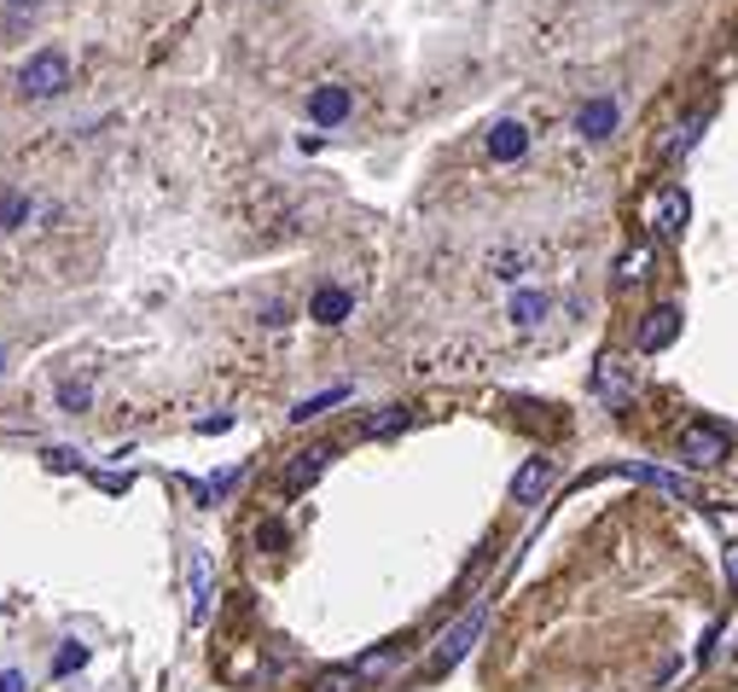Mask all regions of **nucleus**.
<instances>
[{
  "instance_id": "obj_14",
  "label": "nucleus",
  "mask_w": 738,
  "mask_h": 692,
  "mask_svg": "<svg viewBox=\"0 0 738 692\" xmlns=\"http://www.w3.org/2000/svg\"><path fill=\"white\" fill-rule=\"evenodd\" d=\"M651 268H658V244H651V239L628 244V251L617 256V285H646Z\"/></svg>"
},
{
  "instance_id": "obj_30",
  "label": "nucleus",
  "mask_w": 738,
  "mask_h": 692,
  "mask_svg": "<svg viewBox=\"0 0 738 692\" xmlns=\"http://www.w3.org/2000/svg\"><path fill=\"white\" fill-rule=\"evenodd\" d=\"M727 587H733V594H738V541L727 547Z\"/></svg>"
},
{
  "instance_id": "obj_19",
  "label": "nucleus",
  "mask_w": 738,
  "mask_h": 692,
  "mask_svg": "<svg viewBox=\"0 0 738 692\" xmlns=\"http://www.w3.org/2000/svg\"><path fill=\"white\" fill-rule=\"evenodd\" d=\"M396 658H401V646L389 640V646H373V651H366L355 669H361V681H373V675H389V669H396Z\"/></svg>"
},
{
  "instance_id": "obj_3",
  "label": "nucleus",
  "mask_w": 738,
  "mask_h": 692,
  "mask_svg": "<svg viewBox=\"0 0 738 692\" xmlns=\"http://www.w3.org/2000/svg\"><path fill=\"white\" fill-rule=\"evenodd\" d=\"M483 623H488V605H471L465 611V617L454 623V628H448V635L437 640V651H430V675H448V669H454L460 658H465V651H471V640H477L483 635Z\"/></svg>"
},
{
  "instance_id": "obj_32",
  "label": "nucleus",
  "mask_w": 738,
  "mask_h": 692,
  "mask_svg": "<svg viewBox=\"0 0 738 692\" xmlns=\"http://www.w3.org/2000/svg\"><path fill=\"white\" fill-rule=\"evenodd\" d=\"M0 373H7V355H0Z\"/></svg>"
},
{
  "instance_id": "obj_16",
  "label": "nucleus",
  "mask_w": 738,
  "mask_h": 692,
  "mask_svg": "<svg viewBox=\"0 0 738 692\" xmlns=\"http://www.w3.org/2000/svg\"><path fill=\"white\" fill-rule=\"evenodd\" d=\"M547 309H552L547 292H518V297H511V309H506V320H511V326H541Z\"/></svg>"
},
{
  "instance_id": "obj_26",
  "label": "nucleus",
  "mask_w": 738,
  "mask_h": 692,
  "mask_svg": "<svg viewBox=\"0 0 738 692\" xmlns=\"http://www.w3.org/2000/svg\"><path fill=\"white\" fill-rule=\"evenodd\" d=\"M722 628H727V623H709V628H704V640H698V663H709V658H715V640H722Z\"/></svg>"
},
{
  "instance_id": "obj_2",
  "label": "nucleus",
  "mask_w": 738,
  "mask_h": 692,
  "mask_svg": "<svg viewBox=\"0 0 738 692\" xmlns=\"http://www.w3.org/2000/svg\"><path fill=\"white\" fill-rule=\"evenodd\" d=\"M70 88V58L58 47H41L24 58V70H18V94L24 99H58Z\"/></svg>"
},
{
  "instance_id": "obj_20",
  "label": "nucleus",
  "mask_w": 738,
  "mask_h": 692,
  "mask_svg": "<svg viewBox=\"0 0 738 692\" xmlns=\"http://www.w3.org/2000/svg\"><path fill=\"white\" fill-rule=\"evenodd\" d=\"M338 402H350V384H332V391H320V396H309V402H297V407H291V419H315V414H326V407H338Z\"/></svg>"
},
{
  "instance_id": "obj_31",
  "label": "nucleus",
  "mask_w": 738,
  "mask_h": 692,
  "mask_svg": "<svg viewBox=\"0 0 738 692\" xmlns=\"http://www.w3.org/2000/svg\"><path fill=\"white\" fill-rule=\"evenodd\" d=\"M12 12H35V7H47V0H7Z\"/></svg>"
},
{
  "instance_id": "obj_23",
  "label": "nucleus",
  "mask_w": 738,
  "mask_h": 692,
  "mask_svg": "<svg viewBox=\"0 0 738 692\" xmlns=\"http://www.w3.org/2000/svg\"><path fill=\"white\" fill-rule=\"evenodd\" d=\"M407 425V407H384L378 419H366V437H389V431H401Z\"/></svg>"
},
{
  "instance_id": "obj_21",
  "label": "nucleus",
  "mask_w": 738,
  "mask_h": 692,
  "mask_svg": "<svg viewBox=\"0 0 738 692\" xmlns=\"http://www.w3.org/2000/svg\"><path fill=\"white\" fill-rule=\"evenodd\" d=\"M88 402H93V384L88 378H65V384H58V407H65V414H81Z\"/></svg>"
},
{
  "instance_id": "obj_28",
  "label": "nucleus",
  "mask_w": 738,
  "mask_h": 692,
  "mask_svg": "<svg viewBox=\"0 0 738 692\" xmlns=\"http://www.w3.org/2000/svg\"><path fill=\"white\" fill-rule=\"evenodd\" d=\"M47 465H53V472H70V465H81V460L70 454V448H47Z\"/></svg>"
},
{
  "instance_id": "obj_25",
  "label": "nucleus",
  "mask_w": 738,
  "mask_h": 692,
  "mask_svg": "<svg viewBox=\"0 0 738 692\" xmlns=\"http://www.w3.org/2000/svg\"><path fill=\"white\" fill-rule=\"evenodd\" d=\"M81 663H88V646H81V640H70V646L53 658V675H70V669H81Z\"/></svg>"
},
{
  "instance_id": "obj_4",
  "label": "nucleus",
  "mask_w": 738,
  "mask_h": 692,
  "mask_svg": "<svg viewBox=\"0 0 738 692\" xmlns=\"http://www.w3.org/2000/svg\"><path fill=\"white\" fill-rule=\"evenodd\" d=\"M552 483H559V465H552V454H529V460L518 465V477H511V501H518V506H536Z\"/></svg>"
},
{
  "instance_id": "obj_8",
  "label": "nucleus",
  "mask_w": 738,
  "mask_h": 692,
  "mask_svg": "<svg viewBox=\"0 0 738 692\" xmlns=\"http://www.w3.org/2000/svg\"><path fill=\"white\" fill-rule=\"evenodd\" d=\"M686 221H692V198H686V187H663L658 204H651V228H658L663 239H674V233H686Z\"/></svg>"
},
{
  "instance_id": "obj_15",
  "label": "nucleus",
  "mask_w": 738,
  "mask_h": 692,
  "mask_svg": "<svg viewBox=\"0 0 738 692\" xmlns=\"http://www.w3.org/2000/svg\"><path fill=\"white\" fill-rule=\"evenodd\" d=\"M326 460H332V448H302V454H291V465H285V488H291V495H297V488H309L320 472H326Z\"/></svg>"
},
{
  "instance_id": "obj_27",
  "label": "nucleus",
  "mask_w": 738,
  "mask_h": 692,
  "mask_svg": "<svg viewBox=\"0 0 738 692\" xmlns=\"http://www.w3.org/2000/svg\"><path fill=\"white\" fill-rule=\"evenodd\" d=\"M0 692H30L24 669H0Z\"/></svg>"
},
{
  "instance_id": "obj_10",
  "label": "nucleus",
  "mask_w": 738,
  "mask_h": 692,
  "mask_svg": "<svg viewBox=\"0 0 738 692\" xmlns=\"http://www.w3.org/2000/svg\"><path fill=\"white\" fill-rule=\"evenodd\" d=\"M674 338H681V309H674V303H663V309H651V315L640 320V350H646V355L669 350Z\"/></svg>"
},
{
  "instance_id": "obj_12",
  "label": "nucleus",
  "mask_w": 738,
  "mask_h": 692,
  "mask_svg": "<svg viewBox=\"0 0 738 692\" xmlns=\"http://www.w3.org/2000/svg\"><path fill=\"white\" fill-rule=\"evenodd\" d=\"M350 315H355V297L343 292V285H320L309 297V320H320V326H343Z\"/></svg>"
},
{
  "instance_id": "obj_18",
  "label": "nucleus",
  "mask_w": 738,
  "mask_h": 692,
  "mask_svg": "<svg viewBox=\"0 0 738 692\" xmlns=\"http://www.w3.org/2000/svg\"><path fill=\"white\" fill-rule=\"evenodd\" d=\"M698 134H704V117H681V122H674V134L663 140V157H686L692 146H698Z\"/></svg>"
},
{
  "instance_id": "obj_5",
  "label": "nucleus",
  "mask_w": 738,
  "mask_h": 692,
  "mask_svg": "<svg viewBox=\"0 0 738 692\" xmlns=\"http://www.w3.org/2000/svg\"><path fill=\"white\" fill-rule=\"evenodd\" d=\"M593 402H610V407L634 402V378L617 355H599V366H593Z\"/></svg>"
},
{
  "instance_id": "obj_17",
  "label": "nucleus",
  "mask_w": 738,
  "mask_h": 692,
  "mask_svg": "<svg viewBox=\"0 0 738 692\" xmlns=\"http://www.w3.org/2000/svg\"><path fill=\"white\" fill-rule=\"evenodd\" d=\"M361 686H366L361 669H355V663H338V669H320L309 692H361Z\"/></svg>"
},
{
  "instance_id": "obj_9",
  "label": "nucleus",
  "mask_w": 738,
  "mask_h": 692,
  "mask_svg": "<svg viewBox=\"0 0 738 692\" xmlns=\"http://www.w3.org/2000/svg\"><path fill=\"white\" fill-rule=\"evenodd\" d=\"M187 587H192V605H187V623L198 628L210 617V600H216V576H210V553H192L187 559Z\"/></svg>"
},
{
  "instance_id": "obj_7",
  "label": "nucleus",
  "mask_w": 738,
  "mask_h": 692,
  "mask_svg": "<svg viewBox=\"0 0 738 692\" xmlns=\"http://www.w3.org/2000/svg\"><path fill=\"white\" fill-rule=\"evenodd\" d=\"M617 122H623V106L610 94H599V99H587V106L576 111V134L582 140H610V134H617Z\"/></svg>"
},
{
  "instance_id": "obj_13",
  "label": "nucleus",
  "mask_w": 738,
  "mask_h": 692,
  "mask_svg": "<svg viewBox=\"0 0 738 692\" xmlns=\"http://www.w3.org/2000/svg\"><path fill=\"white\" fill-rule=\"evenodd\" d=\"M529 152V129H524V122H495V129H488V157H495V163H518Z\"/></svg>"
},
{
  "instance_id": "obj_22",
  "label": "nucleus",
  "mask_w": 738,
  "mask_h": 692,
  "mask_svg": "<svg viewBox=\"0 0 738 692\" xmlns=\"http://www.w3.org/2000/svg\"><path fill=\"white\" fill-rule=\"evenodd\" d=\"M18 221H30V198L24 193H0V233L18 228Z\"/></svg>"
},
{
  "instance_id": "obj_24",
  "label": "nucleus",
  "mask_w": 738,
  "mask_h": 692,
  "mask_svg": "<svg viewBox=\"0 0 738 692\" xmlns=\"http://www.w3.org/2000/svg\"><path fill=\"white\" fill-rule=\"evenodd\" d=\"M488 268H495L500 279H518V274L529 268V251H500L495 262H488Z\"/></svg>"
},
{
  "instance_id": "obj_1",
  "label": "nucleus",
  "mask_w": 738,
  "mask_h": 692,
  "mask_svg": "<svg viewBox=\"0 0 738 692\" xmlns=\"http://www.w3.org/2000/svg\"><path fill=\"white\" fill-rule=\"evenodd\" d=\"M674 454H681V465H692V472H715V465H727V454H733V431L715 425V419H698V425L681 431Z\"/></svg>"
},
{
  "instance_id": "obj_29",
  "label": "nucleus",
  "mask_w": 738,
  "mask_h": 692,
  "mask_svg": "<svg viewBox=\"0 0 738 692\" xmlns=\"http://www.w3.org/2000/svg\"><path fill=\"white\" fill-rule=\"evenodd\" d=\"M228 425H233L228 414H216V419H198V437H216V431H228Z\"/></svg>"
},
{
  "instance_id": "obj_11",
  "label": "nucleus",
  "mask_w": 738,
  "mask_h": 692,
  "mask_svg": "<svg viewBox=\"0 0 738 692\" xmlns=\"http://www.w3.org/2000/svg\"><path fill=\"white\" fill-rule=\"evenodd\" d=\"M350 106L355 99H350V88H338V81H326V88L309 94V117L320 122V129H338V122L350 117Z\"/></svg>"
},
{
  "instance_id": "obj_6",
  "label": "nucleus",
  "mask_w": 738,
  "mask_h": 692,
  "mask_svg": "<svg viewBox=\"0 0 738 692\" xmlns=\"http://www.w3.org/2000/svg\"><path fill=\"white\" fill-rule=\"evenodd\" d=\"M617 477H634V483H651V488H663V495H674V501H698V488H692L686 477H674V472H663V465H646V460H623V465H610Z\"/></svg>"
}]
</instances>
